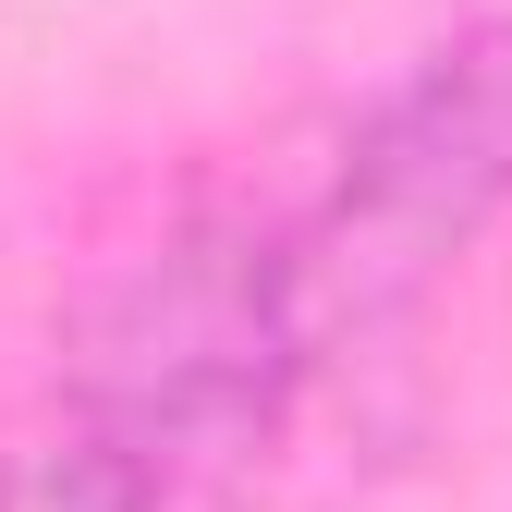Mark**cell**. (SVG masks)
Wrapping results in <instances>:
<instances>
[{"label":"cell","instance_id":"3957f363","mask_svg":"<svg viewBox=\"0 0 512 512\" xmlns=\"http://www.w3.org/2000/svg\"><path fill=\"white\" fill-rule=\"evenodd\" d=\"M0 512H159V452L122 439L110 415L61 403V427L0 452Z\"/></svg>","mask_w":512,"mask_h":512},{"label":"cell","instance_id":"7a4b0ae2","mask_svg":"<svg viewBox=\"0 0 512 512\" xmlns=\"http://www.w3.org/2000/svg\"><path fill=\"white\" fill-rule=\"evenodd\" d=\"M500 208H512V13L427 49L354 122L330 196L305 220V269H317V305H330V342L403 317Z\"/></svg>","mask_w":512,"mask_h":512},{"label":"cell","instance_id":"6da1fadb","mask_svg":"<svg viewBox=\"0 0 512 512\" xmlns=\"http://www.w3.org/2000/svg\"><path fill=\"white\" fill-rule=\"evenodd\" d=\"M61 354H74L86 415L183 464V452H244L281 427L293 378L330 354V305H317L305 232L208 208V220H171L147 256H122L74 305Z\"/></svg>","mask_w":512,"mask_h":512}]
</instances>
